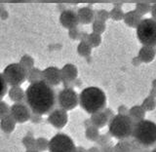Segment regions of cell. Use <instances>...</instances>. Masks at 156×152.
<instances>
[{
	"label": "cell",
	"mask_w": 156,
	"mask_h": 152,
	"mask_svg": "<svg viewBox=\"0 0 156 152\" xmlns=\"http://www.w3.org/2000/svg\"><path fill=\"white\" fill-rule=\"evenodd\" d=\"M107 121H108V117L106 116L105 112L100 111V112H97L95 114H92L91 122L93 126H95L98 129L105 127L107 123Z\"/></svg>",
	"instance_id": "19"
},
{
	"label": "cell",
	"mask_w": 156,
	"mask_h": 152,
	"mask_svg": "<svg viewBox=\"0 0 156 152\" xmlns=\"http://www.w3.org/2000/svg\"><path fill=\"white\" fill-rule=\"evenodd\" d=\"M95 12L92 8L89 7H82L80 9H78L77 11V17L79 19V23L83 24L91 23L92 22H94L95 19Z\"/></svg>",
	"instance_id": "15"
},
{
	"label": "cell",
	"mask_w": 156,
	"mask_h": 152,
	"mask_svg": "<svg viewBox=\"0 0 156 152\" xmlns=\"http://www.w3.org/2000/svg\"><path fill=\"white\" fill-rule=\"evenodd\" d=\"M68 121V115L66 110L62 108L54 109L48 117V122L56 129H62Z\"/></svg>",
	"instance_id": "10"
},
{
	"label": "cell",
	"mask_w": 156,
	"mask_h": 152,
	"mask_svg": "<svg viewBox=\"0 0 156 152\" xmlns=\"http://www.w3.org/2000/svg\"><path fill=\"white\" fill-rule=\"evenodd\" d=\"M79 104L86 112L95 114L105 108L106 97L104 91L97 87H88L79 96Z\"/></svg>",
	"instance_id": "2"
},
{
	"label": "cell",
	"mask_w": 156,
	"mask_h": 152,
	"mask_svg": "<svg viewBox=\"0 0 156 152\" xmlns=\"http://www.w3.org/2000/svg\"><path fill=\"white\" fill-rule=\"evenodd\" d=\"M30 120H31V122H33V123H39V122L42 121V117H41V115H39V114L32 113L31 117H30Z\"/></svg>",
	"instance_id": "37"
},
{
	"label": "cell",
	"mask_w": 156,
	"mask_h": 152,
	"mask_svg": "<svg viewBox=\"0 0 156 152\" xmlns=\"http://www.w3.org/2000/svg\"><path fill=\"white\" fill-rule=\"evenodd\" d=\"M151 152H156V147H155V148H154V149H153L152 151H151Z\"/></svg>",
	"instance_id": "44"
},
{
	"label": "cell",
	"mask_w": 156,
	"mask_h": 152,
	"mask_svg": "<svg viewBox=\"0 0 156 152\" xmlns=\"http://www.w3.org/2000/svg\"><path fill=\"white\" fill-rule=\"evenodd\" d=\"M11 114V106L7 102L0 101V121Z\"/></svg>",
	"instance_id": "27"
},
{
	"label": "cell",
	"mask_w": 156,
	"mask_h": 152,
	"mask_svg": "<svg viewBox=\"0 0 156 152\" xmlns=\"http://www.w3.org/2000/svg\"><path fill=\"white\" fill-rule=\"evenodd\" d=\"M109 17H110L109 13L105 11V10H100V11H98L95 14V18H97V19H99V21H101V22L106 21Z\"/></svg>",
	"instance_id": "35"
},
{
	"label": "cell",
	"mask_w": 156,
	"mask_h": 152,
	"mask_svg": "<svg viewBox=\"0 0 156 152\" xmlns=\"http://www.w3.org/2000/svg\"><path fill=\"white\" fill-rule=\"evenodd\" d=\"M136 35L144 46H156V21L153 19H144L136 27Z\"/></svg>",
	"instance_id": "5"
},
{
	"label": "cell",
	"mask_w": 156,
	"mask_h": 152,
	"mask_svg": "<svg viewBox=\"0 0 156 152\" xmlns=\"http://www.w3.org/2000/svg\"><path fill=\"white\" fill-rule=\"evenodd\" d=\"M62 81L63 82L66 88H69L68 86H70L71 83L76 79L77 77V67L71 63H67L63 66L62 69Z\"/></svg>",
	"instance_id": "13"
},
{
	"label": "cell",
	"mask_w": 156,
	"mask_h": 152,
	"mask_svg": "<svg viewBox=\"0 0 156 152\" xmlns=\"http://www.w3.org/2000/svg\"><path fill=\"white\" fill-rule=\"evenodd\" d=\"M105 30V22L99 21V19H95L93 22V31L97 34H101Z\"/></svg>",
	"instance_id": "30"
},
{
	"label": "cell",
	"mask_w": 156,
	"mask_h": 152,
	"mask_svg": "<svg viewBox=\"0 0 156 152\" xmlns=\"http://www.w3.org/2000/svg\"><path fill=\"white\" fill-rule=\"evenodd\" d=\"M109 16L112 19H115V21H120V19H124L125 14L123 13V11H122L121 8H119V7H114L110 11Z\"/></svg>",
	"instance_id": "33"
},
{
	"label": "cell",
	"mask_w": 156,
	"mask_h": 152,
	"mask_svg": "<svg viewBox=\"0 0 156 152\" xmlns=\"http://www.w3.org/2000/svg\"><path fill=\"white\" fill-rule=\"evenodd\" d=\"M151 16L154 21H156V3L151 5Z\"/></svg>",
	"instance_id": "39"
},
{
	"label": "cell",
	"mask_w": 156,
	"mask_h": 152,
	"mask_svg": "<svg viewBox=\"0 0 156 152\" xmlns=\"http://www.w3.org/2000/svg\"><path fill=\"white\" fill-rule=\"evenodd\" d=\"M17 121L13 118V116L10 114L9 116L5 117L4 119L0 121V128L5 134H11L16 128Z\"/></svg>",
	"instance_id": "18"
},
{
	"label": "cell",
	"mask_w": 156,
	"mask_h": 152,
	"mask_svg": "<svg viewBox=\"0 0 156 152\" xmlns=\"http://www.w3.org/2000/svg\"><path fill=\"white\" fill-rule=\"evenodd\" d=\"M8 95L10 100L15 104H23V101H26V91H23L21 87H11Z\"/></svg>",
	"instance_id": "16"
},
{
	"label": "cell",
	"mask_w": 156,
	"mask_h": 152,
	"mask_svg": "<svg viewBox=\"0 0 156 152\" xmlns=\"http://www.w3.org/2000/svg\"><path fill=\"white\" fill-rule=\"evenodd\" d=\"M101 38L100 34L93 32L92 34H90V35L88 36V39L86 42L89 44L91 47H98L101 44Z\"/></svg>",
	"instance_id": "28"
},
{
	"label": "cell",
	"mask_w": 156,
	"mask_h": 152,
	"mask_svg": "<svg viewBox=\"0 0 156 152\" xmlns=\"http://www.w3.org/2000/svg\"><path fill=\"white\" fill-rule=\"evenodd\" d=\"M79 102V97L77 93L71 88H65L58 95V104L63 110H72Z\"/></svg>",
	"instance_id": "8"
},
{
	"label": "cell",
	"mask_w": 156,
	"mask_h": 152,
	"mask_svg": "<svg viewBox=\"0 0 156 152\" xmlns=\"http://www.w3.org/2000/svg\"><path fill=\"white\" fill-rule=\"evenodd\" d=\"M49 152H75L76 146L70 136L57 134L49 140Z\"/></svg>",
	"instance_id": "7"
},
{
	"label": "cell",
	"mask_w": 156,
	"mask_h": 152,
	"mask_svg": "<svg viewBox=\"0 0 156 152\" xmlns=\"http://www.w3.org/2000/svg\"><path fill=\"white\" fill-rule=\"evenodd\" d=\"M11 115L17 123H24L30 120L31 111L28 105L24 104H14L11 106Z\"/></svg>",
	"instance_id": "9"
},
{
	"label": "cell",
	"mask_w": 156,
	"mask_h": 152,
	"mask_svg": "<svg viewBox=\"0 0 156 152\" xmlns=\"http://www.w3.org/2000/svg\"><path fill=\"white\" fill-rule=\"evenodd\" d=\"M19 63L24 68V69H27V72L34 67V60H33V58H31L30 56H28V55H23L21 58V60H20Z\"/></svg>",
	"instance_id": "23"
},
{
	"label": "cell",
	"mask_w": 156,
	"mask_h": 152,
	"mask_svg": "<svg viewBox=\"0 0 156 152\" xmlns=\"http://www.w3.org/2000/svg\"><path fill=\"white\" fill-rule=\"evenodd\" d=\"M101 152H114V147H112V146L109 144L102 145Z\"/></svg>",
	"instance_id": "38"
},
{
	"label": "cell",
	"mask_w": 156,
	"mask_h": 152,
	"mask_svg": "<svg viewBox=\"0 0 156 152\" xmlns=\"http://www.w3.org/2000/svg\"><path fill=\"white\" fill-rule=\"evenodd\" d=\"M49 148V140L45 138H39L36 140L35 149L39 152H44Z\"/></svg>",
	"instance_id": "29"
},
{
	"label": "cell",
	"mask_w": 156,
	"mask_h": 152,
	"mask_svg": "<svg viewBox=\"0 0 156 152\" xmlns=\"http://www.w3.org/2000/svg\"><path fill=\"white\" fill-rule=\"evenodd\" d=\"M124 22L130 27H138L140 23L141 22V15H140L136 10L130 11L125 14Z\"/></svg>",
	"instance_id": "17"
},
{
	"label": "cell",
	"mask_w": 156,
	"mask_h": 152,
	"mask_svg": "<svg viewBox=\"0 0 156 152\" xmlns=\"http://www.w3.org/2000/svg\"><path fill=\"white\" fill-rule=\"evenodd\" d=\"M75 152H87V150H85L83 147H76Z\"/></svg>",
	"instance_id": "42"
},
{
	"label": "cell",
	"mask_w": 156,
	"mask_h": 152,
	"mask_svg": "<svg viewBox=\"0 0 156 152\" xmlns=\"http://www.w3.org/2000/svg\"><path fill=\"white\" fill-rule=\"evenodd\" d=\"M136 123L129 115L118 114L109 121V134L119 140H125L132 136Z\"/></svg>",
	"instance_id": "4"
},
{
	"label": "cell",
	"mask_w": 156,
	"mask_h": 152,
	"mask_svg": "<svg viewBox=\"0 0 156 152\" xmlns=\"http://www.w3.org/2000/svg\"><path fill=\"white\" fill-rule=\"evenodd\" d=\"M7 91H8V84L6 80H5L3 74L0 73V101H2L5 95L7 94Z\"/></svg>",
	"instance_id": "34"
},
{
	"label": "cell",
	"mask_w": 156,
	"mask_h": 152,
	"mask_svg": "<svg viewBox=\"0 0 156 152\" xmlns=\"http://www.w3.org/2000/svg\"><path fill=\"white\" fill-rule=\"evenodd\" d=\"M22 143L23 144L24 147L28 149H35V145H36V140L33 138V136L30 134H27L24 138L22 140Z\"/></svg>",
	"instance_id": "24"
},
{
	"label": "cell",
	"mask_w": 156,
	"mask_h": 152,
	"mask_svg": "<svg viewBox=\"0 0 156 152\" xmlns=\"http://www.w3.org/2000/svg\"><path fill=\"white\" fill-rule=\"evenodd\" d=\"M43 81L51 87L58 86L62 82V72L56 66L47 67L43 70Z\"/></svg>",
	"instance_id": "11"
},
{
	"label": "cell",
	"mask_w": 156,
	"mask_h": 152,
	"mask_svg": "<svg viewBox=\"0 0 156 152\" xmlns=\"http://www.w3.org/2000/svg\"><path fill=\"white\" fill-rule=\"evenodd\" d=\"M26 152H39V151L36 150V149H28V150H27Z\"/></svg>",
	"instance_id": "43"
},
{
	"label": "cell",
	"mask_w": 156,
	"mask_h": 152,
	"mask_svg": "<svg viewBox=\"0 0 156 152\" xmlns=\"http://www.w3.org/2000/svg\"><path fill=\"white\" fill-rule=\"evenodd\" d=\"M118 112H119V114L127 115V113H128V109H126L125 106H120V107H118Z\"/></svg>",
	"instance_id": "40"
},
{
	"label": "cell",
	"mask_w": 156,
	"mask_h": 152,
	"mask_svg": "<svg viewBox=\"0 0 156 152\" xmlns=\"http://www.w3.org/2000/svg\"><path fill=\"white\" fill-rule=\"evenodd\" d=\"M3 76L7 84L11 87H20L23 83L27 80V70L20 63H11L3 70Z\"/></svg>",
	"instance_id": "6"
},
{
	"label": "cell",
	"mask_w": 156,
	"mask_h": 152,
	"mask_svg": "<svg viewBox=\"0 0 156 152\" xmlns=\"http://www.w3.org/2000/svg\"><path fill=\"white\" fill-rule=\"evenodd\" d=\"M132 136L140 147L148 148L156 144V124L150 120H143L135 125Z\"/></svg>",
	"instance_id": "3"
},
{
	"label": "cell",
	"mask_w": 156,
	"mask_h": 152,
	"mask_svg": "<svg viewBox=\"0 0 156 152\" xmlns=\"http://www.w3.org/2000/svg\"><path fill=\"white\" fill-rule=\"evenodd\" d=\"M155 57V50L152 47L144 46L140 50L139 58L141 62H150Z\"/></svg>",
	"instance_id": "20"
},
{
	"label": "cell",
	"mask_w": 156,
	"mask_h": 152,
	"mask_svg": "<svg viewBox=\"0 0 156 152\" xmlns=\"http://www.w3.org/2000/svg\"><path fill=\"white\" fill-rule=\"evenodd\" d=\"M26 101L32 113L44 115L53 111L58 97L53 87L42 80L27 87Z\"/></svg>",
	"instance_id": "1"
},
{
	"label": "cell",
	"mask_w": 156,
	"mask_h": 152,
	"mask_svg": "<svg viewBox=\"0 0 156 152\" xmlns=\"http://www.w3.org/2000/svg\"><path fill=\"white\" fill-rule=\"evenodd\" d=\"M129 116L132 118L135 123H138V122H140L144 120V109L141 106H134L129 110Z\"/></svg>",
	"instance_id": "21"
},
{
	"label": "cell",
	"mask_w": 156,
	"mask_h": 152,
	"mask_svg": "<svg viewBox=\"0 0 156 152\" xmlns=\"http://www.w3.org/2000/svg\"><path fill=\"white\" fill-rule=\"evenodd\" d=\"M60 22L63 27L72 29L78 26L79 19L77 17V13H75L73 10H65L61 14Z\"/></svg>",
	"instance_id": "12"
},
{
	"label": "cell",
	"mask_w": 156,
	"mask_h": 152,
	"mask_svg": "<svg viewBox=\"0 0 156 152\" xmlns=\"http://www.w3.org/2000/svg\"><path fill=\"white\" fill-rule=\"evenodd\" d=\"M43 80V71H41L39 68L33 67L27 72V81L29 84H34L39 81Z\"/></svg>",
	"instance_id": "22"
},
{
	"label": "cell",
	"mask_w": 156,
	"mask_h": 152,
	"mask_svg": "<svg viewBox=\"0 0 156 152\" xmlns=\"http://www.w3.org/2000/svg\"><path fill=\"white\" fill-rule=\"evenodd\" d=\"M81 32H79V30L75 27V28H72L69 29V37L73 40H77V39H81Z\"/></svg>",
	"instance_id": "36"
},
{
	"label": "cell",
	"mask_w": 156,
	"mask_h": 152,
	"mask_svg": "<svg viewBox=\"0 0 156 152\" xmlns=\"http://www.w3.org/2000/svg\"><path fill=\"white\" fill-rule=\"evenodd\" d=\"M144 149L134 140H121L114 146V152H143Z\"/></svg>",
	"instance_id": "14"
},
{
	"label": "cell",
	"mask_w": 156,
	"mask_h": 152,
	"mask_svg": "<svg viewBox=\"0 0 156 152\" xmlns=\"http://www.w3.org/2000/svg\"><path fill=\"white\" fill-rule=\"evenodd\" d=\"M86 138L92 141H96L99 140L100 134H99V130H98V128H96L95 126L88 127L86 130Z\"/></svg>",
	"instance_id": "26"
},
{
	"label": "cell",
	"mask_w": 156,
	"mask_h": 152,
	"mask_svg": "<svg viewBox=\"0 0 156 152\" xmlns=\"http://www.w3.org/2000/svg\"><path fill=\"white\" fill-rule=\"evenodd\" d=\"M91 51H92V47L86 41H81L79 45H78L77 52L82 57L89 56L90 54H91Z\"/></svg>",
	"instance_id": "25"
},
{
	"label": "cell",
	"mask_w": 156,
	"mask_h": 152,
	"mask_svg": "<svg viewBox=\"0 0 156 152\" xmlns=\"http://www.w3.org/2000/svg\"><path fill=\"white\" fill-rule=\"evenodd\" d=\"M87 152H101V149L96 147V146H93V147H91L89 150H87Z\"/></svg>",
	"instance_id": "41"
},
{
	"label": "cell",
	"mask_w": 156,
	"mask_h": 152,
	"mask_svg": "<svg viewBox=\"0 0 156 152\" xmlns=\"http://www.w3.org/2000/svg\"><path fill=\"white\" fill-rule=\"evenodd\" d=\"M155 106H156V101L152 97H149L147 99H145L144 101L143 102V104H141V107L144 109V111L145 110H148V111L153 110L155 108Z\"/></svg>",
	"instance_id": "31"
},
{
	"label": "cell",
	"mask_w": 156,
	"mask_h": 152,
	"mask_svg": "<svg viewBox=\"0 0 156 152\" xmlns=\"http://www.w3.org/2000/svg\"><path fill=\"white\" fill-rule=\"evenodd\" d=\"M136 11L140 15H145L151 11V5L149 3H138L136 5Z\"/></svg>",
	"instance_id": "32"
}]
</instances>
